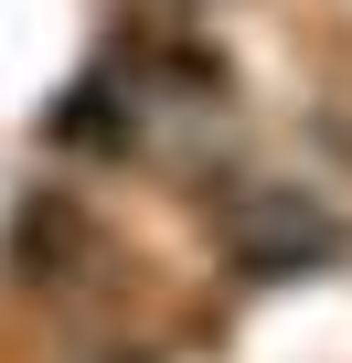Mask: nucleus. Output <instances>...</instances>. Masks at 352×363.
Returning <instances> with one entry per match:
<instances>
[{
	"label": "nucleus",
	"mask_w": 352,
	"mask_h": 363,
	"mask_svg": "<svg viewBox=\"0 0 352 363\" xmlns=\"http://www.w3.org/2000/svg\"><path fill=\"white\" fill-rule=\"evenodd\" d=\"M235 246H246L256 267H299V257H320V246H331V225H320L299 193H256V203L235 214Z\"/></svg>",
	"instance_id": "1"
}]
</instances>
